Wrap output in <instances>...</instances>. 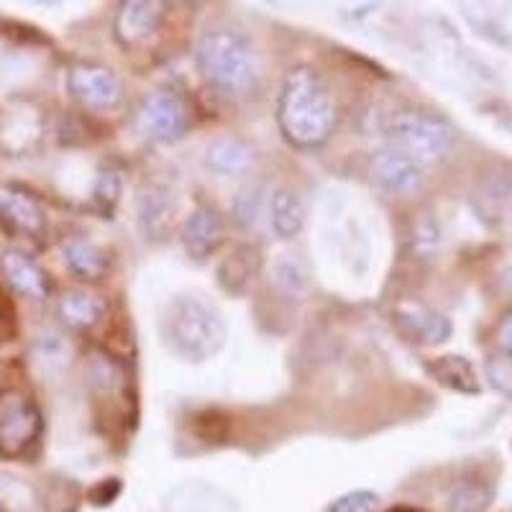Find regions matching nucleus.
<instances>
[{"instance_id": "nucleus-1", "label": "nucleus", "mask_w": 512, "mask_h": 512, "mask_svg": "<svg viewBox=\"0 0 512 512\" xmlns=\"http://www.w3.org/2000/svg\"><path fill=\"white\" fill-rule=\"evenodd\" d=\"M336 103L323 77L308 67H292L282 80L277 100V123L287 144L297 149H318L336 131Z\"/></svg>"}, {"instance_id": "nucleus-2", "label": "nucleus", "mask_w": 512, "mask_h": 512, "mask_svg": "<svg viewBox=\"0 0 512 512\" xmlns=\"http://www.w3.org/2000/svg\"><path fill=\"white\" fill-rule=\"evenodd\" d=\"M162 341L177 359L203 364L226 346L228 328L223 315L198 295H177L159 320Z\"/></svg>"}, {"instance_id": "nucleus-3", "label": "nucleus", "mask_w": 512, "mask_h": 512, "mask_svg": "<svg viewBox=\"0 0 512 512\" xmlns=\"http://www.w3.org/2000/svg\"><path fill=\"white\" fill-rule=\"evenodd\" d=\"M195 62L210 88L233 98L251 93L259 80V64L251 41L228 26H210L200 34Z\"/></svg>"}, {"instance_id": "nucleus-4", "label": "nucleus", "mask_w": 512, "mask_h": 512, "mask_svg": "<svg viewBox=\"0 0 512 512\" xmlns=\"http://www.w3.org/2000/svg\"><path fill=\"white\" fill-rule=\"evenodd\" d=\"M384 136L390 139V149L408 154L420 167L441 162L456 141L454 126L428 111L392 113L384 123Z\"/></svg>"}, {"instance_id": "nucleus-5", "label": "nucleus", "mask_w": 512, "mask_h": 512, "mask_svg": "<svg viewBox=\"0 0 512 512\" xmlns=\"http://www.w3.org/2000/svg\"><path fill=\"white\" fill-rule=\"evenodd\" d=\"M44 418L36 402L21 390H0V454L8 459L24 456L29 448L36 446Z\"/></svg>"}, {"instance_id": "nucleus-6", "label": "nucleus", "mask_w": 512, "mask_h": 512, "mask_svg": "<svg viewBox=\"0 0 512 512\" xmlns=\"http://www.w3.org/2000/svg\"><path fill=\"white\" fill-rule=\"evenodd\" d=\"M136 121H139L141 134L149 136V139L175 144L187 134L190 111H187L185 100L172 90H154L141 100Z\"/></svg>"}, {"instance_id": "nucleus-7", "label": "nucleus", "mask_w": 512, "mask_h": 512, "mask_svg": "<svg viewBox=\"0 0 512 512\" xmlns=\"http://www.w3.org/2000/svg\"><path fill=\"white\" fill-rule=\"evenodd\" d=\"M67 90L88 111H116L123 103L121 80L111 67H103V64H75L67 75Z\"/></svg>"}, {"instance_id": "nucleus-8", "label": "nucleus", "mask_w": 512, "mask_h": 512, "mask_svg": "<svg viewBox=\"0 0 512 512\" xmlns=\"http://www.w3.org/2000/svg\"><path fill=\"white\" fill-rule=\"evenodd\" d=\"M0 228L11 236L41 241L49 231L47 210L26 187L0 185Z\"/></svg>"}, {"instance_id": "nucleus-9", "label": "nucleus", "mask_w": 512, "mask_h": 512, "mask_svg": "<svg viewBox=\"0 0 512 512\" xmlns=\"http://www.w3.org/2000/svg\"><path fill=\"white\" fill-rule=\"evenodd\" d=\"M44 136V113L31 103H16L0 111V146L13 157L31 154Z\"/></svg>"}, {"instance_id": "nucleus-10", "label": "nucleus", "mask_w": 512, "mask_h": 512, "mask_svg": "<svg viewBox=\"0 0 512 512\" xmlns=\"http://www.w3.org/2000/svg\"><path fill=\"white\" fill-rule=\"evenodd\" d=\"M167 16V6L157 0H128L116 13V39L121 47L131 49L144 44L149 36H154Z\"/></svg>"}, {"instance_id": "nucleus-11", "label": "nucleus", "mask_w": 512, "mask_h": 512, "mask_svg": "<svg viewBox=\"0 0 512 512\" xmlns=\"http://www.w3.org/2000/svg\"><path fill=\"white\" fill-rule=\"evenodd\" d=\"M0 274H3V280L8 282L13 292L36 300V303L47 300L49 292H52L49 274L21 249H8L0 254Z\"/></svg>"}, {"instance_id": "nucleus-12", "label": "nucleus", "mask_w": 512, "mask_h": 512, "mask_svg": "<svg viewBox=\"0 0 512 512\" xmlns=\"http://www.w3.org/2000/svg\"><path fill=\"white\" fill-rule=\"evenodd\" d=\"M392 320H395L397 331L408 341H415V344H443L451 336V331H454L446 315L425 308L420 303L397 305Z\"/></svg>"}, {"instance_id": "nucleus-13", "label": "nucleus", "mask_w": 512, "mask_h": 512, "mask_svg": "<svg viewBox=\"0 0 512 512\" xmlns=\"http://www.w3.org/2000/svg\"><path fill=\"white\" fill-rule=\"evenodd\" d=\"M223 236H226L223 218L210 205H195L182 223V244L192 259H205V256L216 254L218 246L223 244Z\"/></svg>"}, {"instance_id": "nucleus-14", "label": "nucleus", "mask_w": 512, "mask_h": 512, "mask_svg": "<svg viewBox=\"0 0 512 512\" xmlns=\"http://www.w3.org/2000/svg\"><path fill=\"white\" fill-rule=\"evenodd\" d=\"M420 164L413 162L408 154L397 152V149H387L374 159V177L384 190L395 192V195H410L420 187L423 172Z\"/></svg>"}, {"instance_id": "nucleus-15", "label": "nucleus", "mask_w": 512, "mask_h": 512, "mask_svg": "<svg viewBox=\"0 0 512 512\" xmlns=\"http://www.w3.org/2000/svg\"><path fill=\"white\" fill-rule=\"evenodd\" d=\"M256 162V154L246 141L236 136H218L205 149V164L213 169L216 175L223 177H239L246 175Z\"/></svg>"}, {"instance_id": "nucleus-16", "label": "nucleus", "mask_w": 512, "mask_h": 512, "mask_svg": "<svg viewBox=\"0 0 512 512\" xmlns=\"http://www.w3.org/2000/svg\"><path fill=\"white\" fill-rule=\"evenodd\" d=\"M259 272H262V251L254 244H241L218 264V282L226 292L244 295Z\"/></svg>"}, {"instance_id": "nucleus-17", "label": "nucleus", "mask_w": 512, "mask_h": 512, "mask_svg": "<svg viewBox=\"0 0 512 512\" xmlns=\"http://www.w3.org/2000/svg\"><path fill=\"white\" fill-rule=\"evenodd\" d=\"M172 195H169L167 187L162 185H144L139 190V198H136V213H139V223L144 228L146 239H159L164 231L172 223Z\"/></svg>"}, {"instance_id": "nucleus-18", "label": "nucleus", "mask_w": 512, "mask_h": 512, "mask_svg": "<svg viewBox=\"0 0 512 512\" xmlns=\"http://www.w3.org/2000/svg\"><path fill=\"white\" fill-rule=\"evenodd\" d=\"M425 369H428V374H431L438 384H443L448 390L461 392V395H477V392L482 390L477 369H474V364L466 359V356H438V359L428 361Z\"/></svg>"}, {"instance_id": "nucleus-19", "label": "nucleus", "mask_w": 512, "mask_h": 512, "mask_svg": "<svg viewBox=\"0 0 512 512\" xmlns=\"http://www.w3.org/2000/svg\"><path fill=\"white\" fill-rule=\"evenodd\" d=\"M269 223H272V231L280 236V239L290 241L295 239L297 233L303 231L305 226V203L297 192L280 187L269 198Z\"/></svg>"}, {"instance_id": "nucleus-20", "label": "nucleus", "mask_w": 512, "mask_h": 512, "mask_svg": "<svg viewBox=\"0 0 512 512\" xmlns=\"http://www.w3.org/2000/svg\"><path fill=\"white\" fill-rule=\"evenodd\" d=\"M59 318H62L64 326L77 328V331H85V328H93L105 313V303L100 300L95 292L90 290H67L59 300Z\"/></svg>"}, {"instance_id": "nucleus-21", "label": "nucleus", "mask_w": 512, "mask_h": 512, "mask_svg": "<svg viewBox=\"0 0 512 512\" xmlns=\"http://www.w3.org/2000/svg\"><path fill=\"white\" fill-rule=\"evenodd\" d=\"M64 262L77 280L95 282L108 272V256L90 241H70L64 244Z\"/></svg>"}, {"instance_id": "nucleus-22", "label": "nucleus", "mask_w": 512, "mask_h": 512, "mask_svg": "<svg viewBox=\"0 0 512 512\" xmlns=\"http://www.w3.org/2000/svg\"><path fill=\"white\" fill-rule=\"evenodd\" d=\"M274 285L287 297H303L310 285L308 264L297 254H282L274 264Z\"/></svg>"}, {"instance_id": "nucleus-23", "label": "nucleus", "mask_w": 512, "mask_h": 512, "mask_svg": "<svg viewBox=\"0 0 512 512\" xmlns=\"http://www.w3.org/2000/svg\"><path fill=\"white\" fill-rule=\"evenodd\" d=\"M267 205V187L259 185V182H249V185L241 187V190L236 192V198H233V221L244 228H254L256 223L262 221V213Z\"/></svg>"}, {"instance_id": "nucleus-24", "label": "nucleus", "mask_w": 512, "mask_h": 512, "mask_svg": "<svg viewBox=\"0 0 512 512\" xmlns=\"http://www.w3.org/2000/svg\"><path fill=\"white\" fill-rule=\"evenodd\" d=\"M489 502H492V487L477 479L454 484V489L448 492V512H487Z\"/></svg>"}, {"instance_id": "nucleus-25", "label": "nucleus", "mask_w": 512, "mask_h": 512, "mask_svg": "<svg viewBox=\"0 0 512 512\" xmlns=\"http://www.w3.org/2000/svg\"><path fill=\"white\" fill-rule=\"evenodd\" d=\"M484 374L497 392L512 400V356L505 351H492L484 361Z\"/></svg>"}, {"instance_id": "nucleus-26", "label": "nucleus", "mask_w": 512, "mask_h": 512, "mask_svg": "<svg viewBox=\"0 0 512 512\" xmlns=\"http://www.w3.org/2000/svg\"><path fill=\"white\" fill-rule=\"evenodd\" d=\"M379 497L369 489H354V492H346V495L336 497L331 505L326 507V512H377Z\"/></svg>"}, {"instance_id": "nucleus-27", "label": "nucleus", "mask_w": 512, "mask_h": 512, "mask_svg": "<svg viewBox=\"0 0 512 512\" xmlns=\"http://www.w3.org/2000/svg\"><path fill=\"white\" fill-rule=\"evenodd\" d=\"M118 198H121V177H118V172L108 169L95 182V200H98L103 213H113Z\"/></svg>"}, {"instance_id": "nucleus-28", "label": "nucleus", "mask_w": 512, "mask_h": 512, "mask_svg": "<svg viewBox=\"0 0 512 512\" xmlns=\"http://www.w3.org/2000/svg\"><path fill=\"white\" fill-rule=\"evenodd\" d=\"M18 336V313L8 292L0 287V344H8Z\"/></svg>"}, {"instance_id": "nucleus-29", "label": "nucleus", "mask_w": 512, "mask_h": 512, "mask_svg": "<svg viewBox=\"0 0 512 512\" xmlns=\"http://www.w3.org/2000/svg\"><path fill=\"white\" fill-rule=\"evenodd\" d=\"M495 349L505 351V354L512 356V313L505 315V318L500 320V326H497Z\"/></svg>"}, {"instance_id": "nucleus-30", "label": "nucleus", "mask_w": 512, "mask_h": 512, "mask_svg": "<svg viewBox=\"0 0 512 512\" xmlns=\"http://www.w3.org/2000/svg\"><path fill=\"white\" fill-rule=\"evenodd\" d=\"M500 285L505 287V290H510V292H512V267H507L505 272L500 274Z\"/></svg>"}, {"instance_id": "nucleus-31", "label": "nucleus", "mask_w": 512, "mask_h": 512, "mask_svg": "<svg viewBox=\"0 0 512 512\" xmlns=\"http://www.w3.org/2000/svg\"><path fill=\"white\" fill-rule=\"evenodd\" d=\"M507 226H510V233H512V198L510 203H507Z\"/></svg>"}, {"instance_id": "nucleus-32", "label": "nucleus", "mask_w": 512, "mask_h": 512, "mask_svg": "<svg viewBox=\"0 0 512 512\" xmlns=\"http://www.w3.org/2000/svg\"><path fill=\"white\" fill-rule=\"evenodd\" d=\"M0 512H6V507H3V505H0Z\"/></svg>"}, {"instance_id": "nucleus-33", "label": "nucleus", "mask_w": 512, "mask_h": 512, "mask_svg": "<svg viewBox=\"0 0 512 512\" xmlns=\"http://www.w3.org/2000/svg\"><path fill=\"white\" fill-rule=\"evenodd\" d=\"M395 512H413V510H395Z\"/></svg>"}]
</instances>
